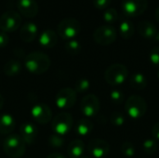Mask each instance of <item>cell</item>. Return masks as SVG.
Returning <instances> with one entry per match:
<instances>
[{"label": "cell", "instance_id": "6da1fadb", "mask_svg": "<svg viewBox=\"0 0 159 158\" xmlns=\"http://www.w3.org/2000/svg\"><path fill=\"white\" fill-rule=\"evenodd\" d=\"M51 61L49 57L39 51L31 52L24 58V67L25 69L35 75L42 74L46 73L50 67Z\"/></svg>", "mask_w": 159, "mask_h": 158}, {"label": "cell", "instance_id": "7a4b0ae2", "mask_svg": "<svg viewBox=\"0 0 159 158\" xmlns=\"http://www.w3.org/2000/svg\"><path fill=\"white\" fill-rule=\"evenodd\" d=\"M3 150L10 158L21 157L26 151V144L18 134H9L3 142Z\"/></svg>", "mask_w": 159, "mask_h": 158}, {"label": "cell", "instance_id": "3957f363", "mask_svg": "<svg viewBox=\"0 0 159 158\" xmlns=\"http://www.w3.org/2000/svg\"><path fill=\"white\" fill-rule=\"evenodd\" d=\"M81 31L80 22L75 18H65L57 26V34L63 40H72Z\"/></svg>", "mask_w": 159, "mask_h": 158}, {"label": "cell", "instance_id": "277c9868", "mask_svg": "<svg viewBox=\"0 0 159 158\" xmlns=\"http://www.w3.org/2000/svg\"><path fill=\"white\" fill-rule=\"evenodd\" d=\"M125 109L130 118L139 119L146 114L147 103L143 97L139 95H131L126 101Z\"/></svg>", "mask_w": 159, "mask_h": 158}, {"label": "cell", "instance_id": "5b68a950", "mask_svg": "<svg viewBox=\"0 0 159 158\" xmlns=\"http://www.w3.org/2000/svg\"><path fill=\"white\" fill-rule=\"evenodd\" d=\"M128 68L121 63H115L110 65L104 74L105 81L111 86H118L123 84L128 78Z\"/></svg>", "mask_w": 159, "mask_h": 158}, {"label": "cell", "instance_id": "8992f818", "mask_svg": "<svg viewBox=\"0 0 159 158\" xmlns=\"http://www.w3.org/2000/svg\"><path fill=\"white\" fill-rule=\"evenodd\" d=\"M74 125V119L72 115L68 113H60L58 114L52 120L51 123V129L53 130V133L64 136L72 129Z\"/></svg>", "mask_w": 159, "mask_h": 158}, {"label": "cell", "instance_id": "52a82bcc", "mask_svg": "<svg viewBox=\"0 0 159 158\" xmlns=\"http://www.w3.org/2000/svg\"><path fill=\"white\" fill-rule=\"evenodd\" d=\"M117 37V32L112 25H102L98 27L93 33L94 41L101 46L113 44Z\"/></svg>", "mask_w": 159, "mask_h": 158}, {"label": "cell", "instance_id": "ba28073f", "mask_svg": "<svg viewBox=\"0 0 159 158\" xmlns=\"http://www.w3.org/2000/svg\"><path fill=\"white\" fill-rule=\"evenodd\" d=\"M21 24V17L18 12L9 10L0 16V30L5 33H12L18 30Z\"/></svg>", "mask_w": 159, "mask_h": 158}, {"label": "cell", "instance_id": "9c48e42d", "mask_svg": "<svg viewBox=\"0 0 159 158\" xmlns=\"http://www.w3.org/2000/svg\"><path fill=\"white\" fill-rule=\"evenodd\" d=\"M75 102L76 92L71 88H64L61 89L55 97V103L57 107L61 110L72 108L75 104Z\"/></svg>", "mask_w": 159, "mask_h": 158}, {"label": "cell", "instance_id": "30bf717a", "mask_svg": "<svg viewBox=\"0 0 159 158\" xmlns=\"http://www.w3.org/2000/svg\"><path fill=\"white\" fill-rule=\"evenodd\" d=\"M148 7L147 0H123L122 10L128 17H138L143 15Z\"/></svg>", "mask_w": 159, "mask_h": 158}, {"label": "cell", "instance_id": "8fae6325", "mask_svg": "<svg viewBox=\"0 0 159 158\" xmlns=\"http://www.w3.org/2000/svg\"><path fill=\"white\" fill-rule=\"evenodd\" d=\"M101 103L98 97L94 94L86 95L80 103L81 113L87 117H93L98 115L100 112Z\"/></svg>", "mask_w": 159, "mask_h": 158}, {"label": "cell", "instance_id": "7c38bea8", "mask_svg": "<svg viewBox=\"0 0 159 158\" xmlns=\"http://www.w3.org/2000/svg\"><path fill=\"white\" fill-rule=\"evenodd\" d=\"M89 154L94 158H104L110 152L109 143L102 139L91 140L87 146Z\"/></svg>", "mask_w": 159, "mask_h": 158}, {"label": "cell", "instance_id": "4fadbf2b", "mask_svg": "<svg viewBox=\"0 0 159 158\" xmlns=\"http://www.w3.org/2000/svg\"><path fill=\"white\" fill-rule=\"evenodd\" d=\"M31 115L34 120L41 125L48 124L52 119V112L50 108L43 103L34 105L31 109Z\"/></svg>", "mask_w": 159, "mask_h": 158}, {"label": "cell", "instance_id": "5bb4252c", "mask_svg": "<svg viewBox=\"0 0 159 158\" xmlns=\"http://www.w3.org/2000/svg\"><path fill=\"white\" fill-rule=\"evenodd\" d=\"M17 7L19 12L28 19L34 18L38 13V5L34 0H18Z\"/></svg>", "mask_w": 159, "mask_h": 158}, {"label": "cell", "instance_id": "9a60e30c", "mask_svg": "<svg viewBox=\"0 0 159 158\" xmlns=\"http://www.w3.org/2000/svg\"><path fill=\"white\" fill-rule=\"evenodd\" d=\"M38 130L36 127L30 123L25 122L20 126V136L25 142V144H34L37 139Z\"/></svg>", "mask_w": 159, "mask_h": 158}, {"label": "cell", "instance_id": "2e32d148", "mask_svg": "<svg viewBox=\"0 0 159 158\" xmlns=\"http://www.w3.org/2000/svg\"><path fill=\"white\" fill-rule=\"evenodd\" d=\"M38 34V28L34 22H25L20 29V37L25 43L33 42Z\"/></svg>", "mask_w": 159, "mask_h": 158}, {"label": "cell", "instance_id": "e0dca14e", "mask_svg": "<svg viewBox=\"0 0 159 158\" xmlns=\"http://www.w3.org/2000/svg\"><path fill=\"white\" fill-rule=\"evenodd\" d=\"M58 39H59V35L55 31L51 29H47L43 31L39 35L38 42L41 47L45 48H51L57 45Z\"/></svg>", "mask_w": 159, "mask_h": 158}, {"label": "cell", "instance_id": "ac0fdd59", "mask_svg": "<svg viewBox=\"0 0 159 158\" xmlns=\"http://www.w3.org/2000/svg\"><path fill=\"white\" fill-rule=\"evenodd\" d=\"M138 33L145 39H154L157 36V28L153 22L143 20L138 24Z\"/></svg>", "mask_w": 159, "mask_h": 158}, {"label": "cell", "instance_id": "d6986e66", "mask_svg": "<svg viewBox=\"0 0 159 158\" xmlns=\"http://www.w3.org/2000/svg\"><path fill=\"white\" fill-rule=\"evenodd\" d=\"M16 126L14 117L9 114L0 115V133L3 135L11 134Z\"/></svg>", "mask_w": 159, "mask_h": 158}, {"label": "cell", "instance_id": "ffe728a7", "mask_svg": "<svg viewBox=\"0 0 159 158\" xmlns=\"http://www.w3.org/2000/svg\"><path fill=\"white\" fill-rule=\"evenodd\" d=\"M85 144L81 140L72 141L67 147V155L70 158H79L83 156Z\"/></svg>", "mask_w": 159, "mask_h": 158}, {"label": "cell", "instance_id": "44dd1931", "mask_svg": "<svg viewBox=\"0 0 159 158\" xmlns=\"http://www.w3.org/2000/svg\"><path fill=\"white\" fill-rule=\"evenodd\" d=\"M135 32V27L132 23V21H130L128 18H123L121 19L120 22H119V33L120 35L124 38V39H130Z\"/></svg>", "mask_w": 159, "mask_h": 158}, {"label": "cell", "instance_id": "7402d4cb", "mask_svg": "<svg viewBox=\"0 0 159 158\" xmlns=\"http://www.w3.org/2000/svg\"><path fill=\"white\" fill-rule=\"evenodd\" d=\"M93 130V123L88 118H82L77 121L75 127V132L78 136H88Z\"/></svg>", "mask_w": 159, "mask_h": 158}, {"label": "cell", "instance_id": "603a6c76", "mask_svg": "<svg viewBox=\"0 0 159 158\" xmlns=\"http://www.w3.org/2000/svg\"><path fill=\"white\" fill-rule=\"evenodd\" d=\"M22 65L20 61L18 60H9L4 65V74L7 76L13 77L17 76L21 72Z\"/></svg>", "mask_w": 159, "mask_h": 158}, {"label": "cell", "instance_id": "cb8c5ba5", "mask_svg": "<svg viewBox=\"0 0 159 158\" xmlns=\"http://www.w3.org/2000/svg\"><path fill=\"white\" fill-rule=\"evenodd\" d=\"M129 85L135 90H143L147 86V79L142 73H134L130 75Z\"/></svg>", "mask_w": 159, "mask_h": 158}, {"label": "cell", "instance_id": "d4e9b609", "mask_svg": "<svg viewBox=\"0 0 159 158\" xmlns=\"http://www.w3.org/2000/svg\"><path fill=\"white\" fill-rule=\"evenodd\" d=\"M81 49H82L81 44L75 39L68 40L65 44V50L70 55H77L80 53Z\"/></svg>", "mask_w": 159, "mask_h": 158}, {"label": "cell", "instance_id": "484cf974", "mask_svg": "<svg viewBox=\"0 0 159 158\" xmlns=\"http://www.w3.org/2000/svg\"><path fill=\"white\" fill-rule=\"evenodd\" d=\"M143 151H144L145 154H147L149 156H152V155H154V154H156L157 152L158 142L155 139H148V140L143 142Z\"/></svg>", "mask_w": 159, "mask_h": 158}, {"label": "cell", "instance_id": "4316f807", "mask_svg": "<svg viewBox=\"0 0 159 158\" xmlns=\"http://www.w3.org/2000/svg\"><path fill=\"white\" fill-rule=\"evenodd\" d=\"M103 20L105 22L107 23H114L116 21H117L119 20V15L118 12L116 8L114 7H108L105 9V11L103 12Z\"/></svg>", "mask_w": 159, "mask_h": 158}, {"label": "cell", "instance_id": "83f0119b", "mask_svg": "<svg viewBox=\"0 0 159 158\" xmlns=\"http://www.w3.org/2000/svg\"><path fill=\"white\" fill-rule=\"evenodd\" d=\"M90 88V82L86 78H80L78 79L74 86V90L76 93H84L87 92Z\"/></svg>", "mask_w": 159, "mask_h": 158}, {"label": "cell", "instance_id": "f1b7e54d", "mask_svg": "<svg viewBox=\"0 0 159 158\" xmlns=\"http://www.w3.org/2000/svg\"><path fill=\"white\" fill-rule=\"evenodd\" d=\"M126 117L120 112H115L110 116V122L115 127H121L125 124Z\"/></svg>", "mask_w": 159, "mask_h": 158}, {"label": "cell", "instance_id": "f546056e", "mask_svg": "<svg viewBox=\"0 0 159 158\" xmlns=\"http://www.w3.org/2000/svg\"><path fill=\"white\" fill-rule=\"evenodd\" d=\"M121 152L126 157L132 158L135 156V147L131 142H125L121 145Z\"/></svg>", "mask_w": 159, "mask_h": 158}, {"label": "cell", "instance_id": "4dcf8cb0", "mask_svg": "<svg viewBox=\"0 0 159 158\" xmlns=\"http://www.w3.org/2000/svg\"><path fill=\"white\" fill-rule=\"evenodd\" d=\"M48 143H49L50 146H52L54 148H60L64 144V140H63V138L61 136L53 133L48 138Z\"/></svg>", "mask_w": 159, "mask_h": 158}, {"label": "cell", "instance_id": "1f68e13d", "mask_svg": "<svg viewBox=\"0 0 159 158\" xmlns=\"http://www.w3.org/2000/svg\"><path fill=\"white\" fill-rule=\"evenodd\" d=\"M110 99L114 103L120 104L124 101V93L122 91H120L119 89H114L110 93Z\"/></svg>", "mask_w": 159, "mask_h": 158}, {"label": "cell", "instance_id": "d6a6232c", "mask_svg": "<svg viewBox=\"0 0 159 158\" xmlns=\"http://www.w3.org/2000/svg\"><path fill=\"white\" fill-rule=\"evenodd\" d=\"M150 61L155 66L159 67V46L152 48L150 52Z\"/></svg>", "mask_w": 159, "mask_h": 158}, {"label": "cell", "instance_id": "836d02e7", "mask_svg": "<svg viewBox=\"0 0 159 158\" xmlns=\"http://www.w3.org/2000/svg\"><path fill=\"white\" fill-rule=\"evenodd\" d=\"M111 4V0H93V5L98 9H106Z\"/></svg>", "mask_w": 159, "mask_h": 158}, {"label": "cell", "instance_id": "e575fe53", "mask_svg": "<svg viewBox=\"0 0 159 158\" xmlns=\"http://www.w3.org/2000/svg\"><path fill=\"white\" fill-rule=\"evenodd\" d=\"M8 41H9V37L7 34V33L0 30V47H6L8 44Z\"/></svg>", "mask_w": 159, "mask_h": 158}, {"label": "cell", "instance_id": "d590c367", "mask_svg": "<svg viewBox=\"0 0 159 158\" xmlns=\"http://www.w3.org/2000/svg\"><path fill=\"white\" fill-rule=\"evenodd\" d=\"M152 135L155 138V140L159 141V122L156 123L152 129Z\"/></svg>", "mask_w": 159, "mask_h": 158}, {"label": "cell", "instance_id": "8d00e7d4", "mask_svg": "<svg viewBox=\"0 0 159 158\" xmlns=\"http://www.w3.org/2000/svg\"><path fill=\"white\" fill-rule=\"evenodd\" d=\"M47 158H66L63 155L60 154V153H52L49 156H48Z\"/></svg>", "mask_w": 159, "mask_h": 158}, {"label": "cell", "instance_id": "74e56055", "mask_svg": "<svg viewBox=\"0 0 159 158\" xmlns=\"http://www.w3.org/2000/svg\"><path fill=\"white\" fill-rule=\"evenodd\" d=\"M4 102H5L4 97H3V95L0 93V110L3 108V106H4Z\"/></svg>", "mask_w": 159, "mask_h": 158}, {"label": "cell", "instance_id": "f35d334b", "mask_svg": "<svg viewBox=\"0 0 159 158\" xmlns=\"http://www.w3.org/2000/svg\"><path fill=\"white\" fill-rule=\"evenodd\" d=\"M155 17H156V20H157V22H159V6L157 7V8L156 9Z\"/></svg>", "mask_w": 159, "mask_h": 158}, {"label": "cell", "instance_id": "ab89813d", "mask_svg": "<svg viewBox=\"0 0 159 158\" xmlns=\"http://www.w3.org/2000/svg\"><path fill=\"white\" fill-rule=\"evenodd\" d=\"M79 158H89V157H88V156H81V157H79Z\"/></svg>", "mask_w": 159, "mask_h": 158}, {"label": "cell", "instance_id": "60d3db41", "mask_svg": "<svg viewBox=\"0 0 159 158\" xmlns=\"http://www.w3.org/2000/svg\"><path fill=\"white\" fill-rule=\"evenodd\" d=\"M157 77L159 78V69H158V71H157Z\"/></svg>", "mask_w": 159, "mask_h": 158}, {"label": "cell", "instance_id": "b9f144b4", "mask_svg": "<svg viewBox=\"0 0 159 158\" xmlns=\"http://www.w3.org/2000/svg\"><path fill=\"white\" fill-rule=\"evenodd\" d=\"M157 39L159 40V34H157Z\"/></svg>", "mask_w": 159, "mask_h": 158}]
</instances>
